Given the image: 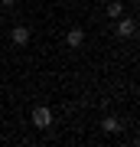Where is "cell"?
<instances>
[{
  "label": "cell",
  "mask_w": 140,
  "mask_h": 147,
  "mask_svg": "<svg viewBox=\"0 0 140 147\" xmlns=\"http://www.w3.org/2000/svg\"><path fill=\"white\" fill-rule=\"evenodd\" d=\"M33 124H36V127H49V124H52V111H49L46 105L33 108Z\"/></svg>",
  "instance_id": "6da1fadb"
},
{
  "label": "cell",
  "mask_w": 140,
  "mask_h": 147,
  "mask_svg": "<svg viewBox=\"0 0 140 147\" xmlns=\"http://www.w3.org/2000/svg\"><path fill=\"white\" fill-rule=\"evenodd\" d=\"M65 42H68V46H72V49H78V46H82V42H85V30H68L65 33Z\"/></svg>",
  "instance_id": "7a4b0ae2"
},
{
  "label": "cell",
  "mask_w": 140,
  "mask_h": 147,
  "mask_svg": "<svg viewBox=\"0 0 140 147\" xmlns=\"http://www.w3.org/2000/svg\"><path fill=\"white\" fill-rule=\"evenodd\" d=\"M134 33H137V23H134V20H121V23H117V36H121V39L134 36Z\"/></svg>",
  "instance_id": "3957f363"
},
{
  "label": "cell",
  "mask_w": 140,
  "mask_h": 147,
  "mask_svg": "<svg viewBox=\"0 0 140 147\" xmlns=\"http://www.w3.org/2000/svg\"><path fill=\"white\" fill-rule=\"evenodd\" d=\"M10 39L16 42V46H26V42H29V30H26V26H13Z\"/></svg>",
  "instance_id": "277c9868"
},
{
  "label": "cell",
  "mask_w": 140,
  "mask_h": 147,
  "mask_svg": "<svg viewBox=\"0 0 140 147\" xmlns=\"http://www.w3.org/2000/svg\"><path fill=\"white\" fill-rule=\"evenodd\" d=\"M101 127H104L108 134H114V131H121V121H117V118H104V121H101Z\"/></svg>",
  "instance_id": "5b68a950"
},
{
  "label": "cell",
  "mask_w": 140,
  "mask_h": 147,
  "mask_svg": "<svg viewBox=\"0 0 140 147\" xmlns=\"http://www.w3.org/2000/svg\"><path fill=\"white\" fill-rule=\"evenodd\" d=\"M121 13H124L121 0H111V3H108V16H121Z\"/></svg>",
  "instance_id": "8992f818"
},
{
  "label": "cell",
  "mask_w": 140,
  "mask_h": 147,
  "mask_svg": "<svg viewBox=\"0 0 140 147\" xmlns=\"http://www.w3.org/2000/svg\"><path fill=\"white\" fill-rule=\"evenodd\" d=\"M0 3H16V0H0Z\"/></svg>",
  "instance_id": "52a82bcc"
}]
</instances>
